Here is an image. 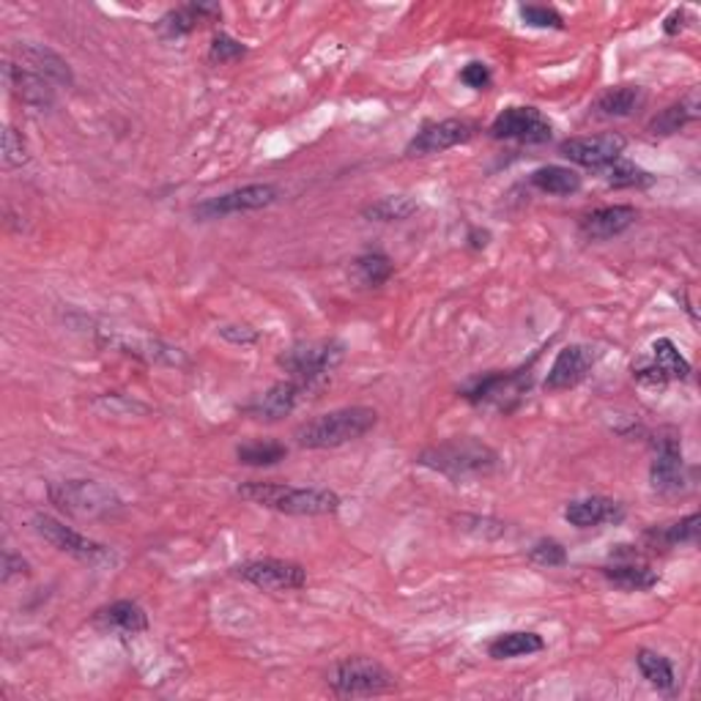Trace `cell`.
I'll use <instances>...</instances> for the list:
<instances>
[{
	"label": "cell",
	"mask_w": 701,
	"mask_h": 701,
	"mask_svg": "<svg viewBox=\"0 0 701 701\" xmlns=\"http://www.w3.org/2000/svg\"><path fill=\"white\" fill-rule=\"evenodd\" d=\"M625 137L623 135H595V137H570L559 146L561 157H567L570 162L581 165V168L592 170H606L608 165H614L617 159H623L625 154Z\"/></svg>",
	"instance_id": "cell-14"
},
{
	"label": "cell",
	"mask_w": 701,
	"mask_h": 701,
	"mask_svg": "<svg viewBox=\"0 0 701 701\" xmlns=\"http://www.w3.org/2000/svg\"><path fill=\"white\" fill-rule=\"evenodd\" d=\"M529 387H532V373L523 367V371L491 373V376L478 378L463 389V398L474 406H494L499 411H510L521 403Z\"/></svg>",
	"instance_id": "cell-7"
},
{
	"label": "cell",
	"mask_w": 701,
	"mask_h": 701,
	"mask_svg": "<svg viewBox=\"0 0 701 701\" xmlns=\"http://www.w3.org/2000/svg\"><path fill=\"white\" fill-rule=\"evenodd\" d=\"M460 80H463V83L474 90H488V85L494 83V77H491V69L485 67L483 61L466 63L463 72H460Z\"/></svg>",
	"instance_id": "cell-40"
},
{
	"label": "cell",
	"mask_w": 701,
	"mask_h": 701,
	"mask_svg": "<svg viewBox=\"0 0 701 701\" xmlns=\"http://www.w3.org/2000/svg\"><path fill=\"white\" fill-rule=\"evenodd\" d=\"M239 496L264 510L282 512V516L321 518L335 516L340 510V496L326 488H293L280 483H244L239 485Z\"/></svg>",
	"instance_id": "cell-2"
},
{
	"label": "cell",
	"mask_w": 701,
	"mask_h": 701,
	"mask_svg": "<svg viewBox=\"0 0 701 701\" xmlns=\"http://www.w3.org/2000/svg\"><path fill=\"white\" fill-rule=\"evenodd\" d=\"M639 219V211L636 206H603L595 208V211L583 214L581 222H578V230H581L583 239L590 242H608L614 237H623L630 225H636Z\"/></svg>",
	"instance_id": "cell-20"
},
{
	"label": "cell",
	"mask_w": 701,
	"mask_h": 701,
	"mask_svg": "<svg viewBox=\"0 0 701 701\" xmlns=\"http://www.w3.org/2000/svg\"><path fill=\"white\" fill-rule=\"evenodd\" d=\"M644 101V90L641 85H614V88L603 90L595 101L597 116H606V119H625L636 107Z\"/></svg>",
	"instance_id": "cell-30"
},
{
	"label": "cell",
	"mask_w": 701,
	"mask_h": 701,
	"mask_svg": "<svg viewBox=\"0 0 701 701\" xmlns=\"http://www.w3.org/2000/svg\"><path fill=\"white\" fill-rule=\"evenodd\" d=\"M701 534V516L699 512H690V516L679 518V521L666 523V527H652L646 529L644 540L650 548L655 551H668L677 548V545H696Z\"/></svg>",
	"instance_id": "cell-25"
},
{
	"label": "cell",
	"mask_w": 701,
	"mask_h": 701,
	"mask_svg": "<svg viewBox=\"0 0 701 701\" xmlns=\"http://www.w3.org/2000/svg\"><path fill=\"white\" fill-rule=\"evenodd\" d=\"M94 625L96 628L107 630V633L137 636V633H146L148 630V614L143 612L137 603L116 601L94 614Z\"/></svg>",
	"instance_id": "cell-22"
},
{
	"label": "cell",
	"mask_w": 701,
	"mask_h": 701,
	"mask_svg": "<svg viewBox=\"0 0 701 701\" xmlns=\"http://www.w3.org/2000/svg\"><path fill=\"white\" fill-rule=\"evenodd\" d=\"M378 411L367 406H346V409L326 411V414L313 416L302 422L293 431L299 447L304 449H335L342 444H351L356 438L367 436L376 427Z\"/></svg>",
	"instance_id": "cell-1"
},
{
	"label": "cell",
	"mask_w": 701,
	"mask_h": 701,
	"mask_svg": "<svg viewBox=\"0 0 701 701\" xmlns=\"http://www.w3.org/2000/svg\"><path fill=\"white\" fill-rule=\"evenodd\" d=\"M480 135V126L466 119H447L427 124L416 132L406 146V157H431V154L449 152L455 146L474 141Z\"/></svg>",
	"instance_id": "cell-11"
},
{
	"label": "cell",
	"mask_w": 701,
	"mask_h": 701,
	"mask_svg": "<svg viewBox=\"0 0 701 701\" xmlns=\"http://www.w3.org/2000/svg\"><path fill=\"white\" fill-rule=\"evenodd\" d=\"M633 376L646 384L685 382V378H690V362L679 354L674 340L661 337V340L652 342L650 356H641L639 362H633Z\"/></svg>",
	"instance_id": "cell-13"
},
{
	"label": "cell",
	"mask_w": 701,
	"mask_h": 701,
	"mask_svg": "<svg viewBox=\"0 0 701 701\" xmlns=\"http://www.w3.org/2000/svg\"><path fill=\"white\" fill-rule=\"evenodd\" d=\"M595 362H597L595 348L581 346V342L565 346L559 354H556L548 376H545V382H543L545 392H565V389L578 387L583 378L590 376L592 367H595Z\"/></svg>",
	"instance_id": "cell-15"
},
{
	"label": "cell",
	"mask_w": 701,
	"mask_h": 701,
	"mask_svg": "<svg viewBox=\"0 0 701 701\" xmlns=\"http://www.w3.org/2000/svg\"><path fill=\"white\" fill-rule=\"evenodd\" d=\"M346 360V346L340 340L297 342L280 354V367L291 378L321 387L324 378Z\"/></svg>",
	"instance_id": "cell-4"
},
{
	"label": "cell",
	"mask_w": 701,
	"mask_h": 701,
	"mask_svg": "<svg viewBox=\"0 0 701 701\" xmlns=\"http://www.w3.org/2000/svg\"><path fill=\"white\" fill-rule=\"evenodd\" d=\"M603 576L608 583H614L617 590L625 592H646L657 587V572L646 565H636V561H623V565L603 567Z\"/></svg>",
	"instance_id": "cell-27"
},
{
	"label": "cell",
	"mask_w": 701,
	"mask_h": 701,
	"mask_svg": "<svg viewBox=\"0 0 701 701\" xmlns=\"http://www.w3.org/2000/svg\"><path fill=\"white\" fill-rule=\"evenodd\" d=\"M47 496H50V501L58 510L77 518H101L121 507V499L116 496V491L96 483V480H63V483H52L47 488Z\"/></svg>",
	"instance_id": "cell-5"
},
{
	"label": "cell",
	"mask_w": 701,
	"mask_h": 701,
	"mask_svg": "<svg viewBox=\"0 0 701 701\" xmlns=\"http://www.w3.org/2000/svg\"><path fill=\"white\" fill-rule=\"evenodd\" d=\"M233 572L264 592H297L307 583L304 567L288 559H250L233 567Z\"/></svg>",
	"instance_id": "cell-9"
},
{
	"label": "cell",
	"mask_w": 701,
	"mask_h": 701,
	"mask_svg": "<svg viewBox=\"0 0 701 701\" xmlns=\"http://www.w3.org/2000/svg\"><path fill=\"white\" fill-rule=\"evenodd\" d=\"M606 181L608 186H614V190H628V186H650L655 184V176L650 173V170L639 168L636 162H628V159H617L614 165H608L606 170Z\"/></svg>",
	"instance_id": "cell-34"
},
{
	"label": "cell",
	"mask_w": 701,
	"mask_h": 701,
	"mask_svg": "<svg viewBox=\"0 0 701 701\" xmlns=\"http://www.w3.org/2000/svg\"><path fill=\"white\" fill-rule=\"evenodd\" d=\"M545 641L543 636L532 633V630H510V633H501L499 639L491 641L488 655L494 661H512V657L534 655V652H543Z\"/></svg>",
	"instance_id": "cell-26"
},
{
	"label": "cell",
	"mask_w": 701,
	"mask_h": 701,
	"mask_svg": "<svg viewBox=\"0 0 701 701\" xmlns=\"http://www.w3.org/2000/svg\"><path fill=\"white\" fill-rule=\"evenodd\" d=\"M28 159L31 154L25 137L14 126H3V168H23V165H28Z\"/></svg>",
	"instance_id": "cell-36"
},
{
	"label": "cell",
	"mask_w": 701,
	"mask_h": 701,
	"mask_svg": "<svg viewBox=\"0 0 701 701\" xmlns=\"http://www.w3.org/2000/svg\"><path fill=\"white\" fill-rule=\"evenodd\" d=\"M3 77H7L9 90H12L23 105L36 107V110H47V107H52V83H47L45 77L17 67V63H7Z\"/></svg>",
	"instance_id": "cell-24"
},
{
	"label": "cell",
	"mask_w": 701,
	"mask_h": 701,
	"mask_svg": "<svg viewBox=\"0 0 701 701\" xmlns=\"http://www.w3.org/2000/svg\"><path fill=\"white\" fill-rule=\"evenodd\" d=\"M529 561L537 567H561L567 561V551L559 540L545 537L529 548Z\"/></svg>",
	"instance_id": "cell-38"
},
{
	"label": "cell",
	"mask_w": 701,
	"mask_h": 701,
	"mask_svg": "<svg viewBox=\"0 0 701 701\" xmlns=\"http://www.w3.org/2000/svg\"><path fill=\"white\" fill-rule=\"evenodd\" d=\"M219 335L225 337V340H230V342H242V346H250V342H255L258 340V331L253 329V326H242V331H237V326H222V329H219Z\"/></svg>",
	"instance_id": "cell-41"
},
{
	"label": "cell",
	"mask_w": 701,
	"mask_h": 701,
	"mask_svg": "<svg viewBox=\"0 0 701 701\" xmlns=\"http://www.w3.org/2000/svg\"><path fill=\"white\" fill-rule=\"evenodd\" d=\"M625 518V507L608 496H587L565 507V521L576 529H595L619 523Z\"/></svg>",
	"instance_id": "cell-21"
},
{
	"label": "cell",
	"mask_w": 701,
	"mask_h": 701,
	"mask_svg": "<svg viewBox=\"0 0 701 701\" xmlns=\"http://www.w3.org/2000/svg\"><path fill=\"white\" fill-rule=\"evenodd\" d=\"M288 447L280 442H250L237 449L239 463L244 466H275L286 460Z\"/></svg>",
	"instance_id": "cell-35"
},
{
	"label": "cell",
	"mask_w": 701,
	"mask_h": 701,
	"mask_svg": "<svg viewBox=\"0 0 701 701\" xmlns=\"http://www.w3.org/2000/svg\"><path fill=\"white\" fill-rule=\"evenodd\" d=\"M420 211V203L409 195H387L382 201L371 203L365 208L367 219H376V222H403V219L414 217Z\"/></svg>",
	"instance_id": "cell-33"
},
{
	"label": "cell",
	"mask_w": 701,
	"mask_h": 701,
	"mask_svg": "<svg viewBox=\"0 0 701 701\" xmlns=\"http://www.w3.org/2000/svg\"><path fill=\"white\" fill-rule=\"evenodd\" d=\"M682 20H685V12H682V9H677V12H672V14H668V17H666V23H663V31H666L668 36H677L679 31L685 28Z\"/></svg>",
	"instance_id": "cell-43"
},
{
	"label": "cell",
	"mask_w": 701,
	"mask_h": 701,
	"mask_svg": "<svg viewBox=\"0 0 701 701\" xmlns=\"http://www.w3.org/2000/svg\"><path fill=\"white\" fill-rule=\"evenodd\" d=\"M650 483L657 494L674 496L685 488V460L677 436H661L655 442V458L650 466Z\"/></svg>",
	"instance_id": "cell-17"
},
{
	"label": "cell",
	"mask_w": 701,
	"mask_h": 701,
	"mask_svg": "<svg viewBox=\"0 0 701 701\" xmlns=\"http://www.w3.org/2000/svg\"><path fill=\"white\" fill-rule=\"evenodd\" d=\"M529 184L545 195H576L581 190V176L565 165H545L529 176Z\"/></svg>",
	"instance_id": "cell-29"
},
{
	"label": "cell",
	"mask_w": 701,
	"mask_h": 701,
	"mask_svg": "<svg viewBox=\"0 0 701 701\" xmlns=\"http://www.w3.org/2000/svg\"><path fill=\"white\" fill-rule=\"evenodd\" d=\"M107 342L112 348L124 351V354H135L146 362H162V365H181L184 362V354H181L179 348L165 346V342L154 340V337L137 335V331H119V335H112Z\"/></svg>",
	"instance_id": "cell-23"
},
{
	"label": "cell",
	"mask_w": 701,
	"mask_h": 701,
	"mask_svg": "<svg viewBox=\"0 0 701 701\" xmlns=\"http://www.w3.org/2000/svg\"><path fill=\"white\" fill-rule=\"evenodd\" d=\"M34 529L47 540V543L52 545V548H58L61 554L74 556V559H80V561H88V565H101V561L112 559V554L107 545L85 537V534H80L77 529L67 527V523H61L58 518H52V516H36Z\"/></svg>",
	"instance_id": "cell-10"
},
{
	"label": "cell",
	"mask_w": 701,
	"mask_h": 701,
	"mask_svg": "<svg viewBox=\"0 0 701 701\" xmlns=\"http://www.w3.org/2000/svg\"><path fill=\"white\" fill-rule=\"evenodd\" d=\"M488 239H491L488 230H478V228H474L472 233H469V244H472L474 250H485V247H488Z\"/></svg>",
	"instance_id": "cell-44"
},
{
	"label": "cell",
	"mask_w": 701,
	"mask_h": 701,
	"mask_svg": "<svg viewBox=\"0 0 701 701\" xmlns=\"http://www.w3.org/2000/svg\"><path fill=\"white\" fill-rule=\"evenodd\" d=\"M395 275V264L384 253H365L351 264V280L360 288H382Z\"/></svg>",
	"instance_id": "cell-31"
},
{
	"label": "cell",
	"mask_w": 701,
	"mask_h": 701,
	"mask_svg": "<svg viewBox=\"0 0 701 701\" xmlns=\"http://www.w3.org/2000/svg\"><path fill=\"white\" fill-rule=\"evenodd\" d=\"M416 463L433 469V472L444 474V478L463 480L474 478V474H491L499 466V455L474 436H458L447 438L442 444L422 449Z\"/></svg>",
	"instance_id": "cell-3"
},
{
	"label": "cell",
	"mask_w": 701,
	"mask_h": 701,
	"mask_svg": "<svg viewBox=\"0 0 701 701\" xmlns=\"http://www.w3.org/2000/svg\"><path fill=\"white\" fill-rule=\"evenodd\" d=\"M280 201V190L275 184H247L239 186V190H230L225 195L208 197V201L197 203L192 208L195 219L201 222H208V219H222L230 217V214H244V211H258V208L271 206V203Z\"/></svg>",
	"instance_id": "cell-8"
},
{
	"label": "cell",
	"mask_w": 701,
	"mask_h": 701,
	"mask_svg": "<svg viewBox=\"0 0 701 701\" xmlns=\"http://www.w3.org/2000/svg\"><path fill=\"white\" fill-rule=\"evenodd\" d=\"M219 20H222L219 3H184V7H176L168 14H162L157 31L162 39L173 41L181 39V36H190L192 31L203 28V25L219 23Z\"/></svg>",
	"instance_id": "cell-19"
},
{
	"label": "cell",
	"mask_w": 701,
	"mask_h": 701,
	"mask_svg": "<svg viewBox=\"0 0 701 701\" xmlns=\"http://www.w3.org/2000/svg\"><path fill=\"white\" fill-rule=\"evenodd\" d=\"M244 56H247V47L228 34H217L208 47V61L211 63H233Z\"/></svg>",
	"instance_id": "cell-39"
},
{
	"label": "cell",
	"mask_w": 701,
	"mask_h": 701,
	"mask_svg": "<svg viewBox=\"0 0 701 701\" xmlns=\"http://www.w3.org/2000/svg\"><path fill=\"white\" fill-rule=\"evenodd\" d=\"M693 119H699V99H696V90H690L688 99L677 101V105L666 107L661 116H655V119L646 124V132H650V135H657V137L677 135V132Z\"/></svg>",
	"instance_id": "cell-28"
},
{
	"label": "cell",
	"mask_w": 701,
	"mask_h": 701,
	"mask_svg": "<svg viewBox=\"0 0 701 701\" xmlns=\"http://www.w3.org/2000/svg\"><path fill=\"white\" fill-rule=\"evenodd\" d=\"M315 384H304L297 382V378H288V382L275 384L271 389H266L264 395L253 400L247 406V414L255 416V420H266V422H277L282 416L293 414L304 400L310 398V392H315Z\"/></svg>",
	"instance_id": "cell-16"
},
{
	"label": "cell",
	"mask_w": 701,
	"mask_h": 701,
	"mask_svg": "<svg viewBox=\"0 0 701 701\" xmlns=\"http://www.w3.org/2000/svg\"><path fill=\"white\" fill-rule=\"evenodd\" d=\"M14 58H17V67L28 69V72L39 74L47 83L52 85H72L74 74L69 69V63L58 56L56 50H50L47 45H36V41H20L14 47Z\"/></svg>",
	"instance_id": "cell-18"
},
{
	"label": "cell",
	"mask_w": 701,
	"mask_h": 701,
	"mask_svg": "<svg viewBox=\"0 0 701 701\" xmlns=\"http://www.w3.org/2000/svg\"><path fill=\"white\" fill-rule=\"evenodd\" d=\"M14 572H28V561H23V556H14L12 551H9L7 556H3V578H12Z\"/></svg>",
	"instance_id": "cell-42"
},
{
	"label": "cell",
	"mask_w": 701,
	"mask_h": 701,
	"mask_svg": "<svg viewBox=\"0 0 701 701\" xmlns=\"http://www.w3.org/2000/svg\"><path fill=\"white\" fill-rule=\"evenodd\" d=\"M636 663H639V672L641 677L646 679V682L652 685V688L657 690H674V685H677V677H674V666L668 657H663L661 652H652V650H639V655H636Z\"/></svg>",
	"instance_id": "cell-32"
},
{
	"label": "cell",
	"mask_w": 701,
	"mask_h": 701,
	"mask_svg": "<svg viewBox=\"0 0 701 701\" xmlns=\"http://www.w3.org/2000/svg\"><path fill=\"white\" fill-rule=\"evenodd\" d=\"M329 685L337 696H378L395 690L398 679L384 663L365 655H354L331 668Z\"/></svg>",
	"instance_id": "cell-6"
},
{
	"label": "cell",
	"mask_w": 701,
	"mask_h": 701,
	"mask_svg": "<svg viewBox=\"0 0 701 701\" xmlns=\"http://www.w3.org/2000/svg\"><path fill=\"white\" fill-rule=\"evenodd\" d=\"M551 135H554V124L545 119L537 107H507L491 124L494 141L548 143Z\"/></svg>",
	"instance_id": "cell-12"
},
{
	"label": "cell",
	"mask_w": 701,
	"mask_h": 701,
	"mask_svg": "<svg viewBox=\"0 0 701 701\" xmlns=\"http://www.w3.org/2000/svg\"><path fill=\"white\" fill-rule=\"evenodd\" d=\"M521 20L523 25H529V28H543V31L565 28V17H561L554 7H537V3H529V7H521Z\"/></svg>",
	"instance_id": "cell-37"
}]
</instances>
